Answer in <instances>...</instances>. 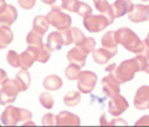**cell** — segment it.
Segmentation results:
<instances>
[{"label":"cell","mask_w":149,"mask_h":127,"mask_svg":"<svg viewBox=\"0 0 149 127\" xmlns=\"http://www.w3.org/2000/svg\"><path fill=\"white\" fill-rule=\"evenodd\" d=\"M118 45H122L129 53L141 54L142 51H148V37L142 41L138 35L129 27H119L114 31Z\"/></svg>","instance_id":"1"},{"label":"cell","mask_w":149,"mask_h":127,"mask_svg":"<svg viewBox=\"0 0 149 127\" xmlns=\"http://www.w3.org/2000/svg\"><path fill=\"white\" fill-rule=\"evenodd\" d=\"M32 119L31 111L26 109H21V107H15V106H6V109L0 116L1 123L5 126H16L20 122H25L27 120Z\"/></svg>","instance_id":"2"},{"label":"cell","mask_w":149,"mask_h":127,"mask_svg":"<svg viewBox=\"0 0 149 127\" xmlns=\"http://www.w3.org/2000/svg\"><path fill=\"white\" fill-rule=\"evenodd\" d=\"M138 71H139V67L136 59H128L122 61L119 65H116V69L109 74L113 75V77L119 83H124L133 80Z\"/></svg>","instance_id":"3"},{"label":"cell","mask_w":149,"mask_h":127,"mask_svg":"<svg viewBox=\"0 0 149 127\" xmlns=\"http://www.w3.org/2000/svg\"><path fill=\"white\" fill-rule=\"evenodd\" d=\"M19 92L21 91L17 86L15 79H6L1 83V88H0V105L5 106L13 103L16 100Z\"/></svg>","instance_id":"4"},{"label":"cell","mask_w":149,"mask_h":127,"mask_svg":"<svg viewBox=\"0 0 149 127\" xmlns=\"http://www.w3.org/2000/svg\"><path fill=\"white\" fill-rule=\"evenodd\" d=\"M97 75L93 71H81L77 77V88L81 93H91L96 87Z\"/></svg>","instance_id":"5"},{"label":"cell","mask_w":149,"mask_h":127,"mask_svg":"<svg viewBox=\"0 0 149 127\" xmlns=\"http://www.w3.org/2000/svg\"><path fill=\"white\" fill-rule=\"evenodd\" d=\"M112 22L104 15H91L87 18H83V26L90 32H100L104 30L107 26H109Z\"/></svg>","instance_id":"6"},{"label":"cell","mask_w":149,"mask_h":127,"mask_svg":"<svg viewBox=\"0 0 149 127\" xmlns=\"http://www.w3.org/2000/svg\"><path fill=\"white\" fill-rule=\"evenodd\" d=\"M47 21L50 25H52L55 29L61 30V29H67V27L71 26L72 19L71 16L66 13L62 11H56V10H51L47 13Z\"/></svg>","instance_id":"7"},{"label":"cell","mask_w":149,"mask_h":127,"mask_svg":"<svg viewBox=\"0 0 149 127\" xmlns=\"http://www.w3.org/2000/svg\"><path fill=\"white\" fill-rule=\"evenodd\" d=\"M109 98L111 100L108 101V114L113 117H118L128 110V106H129L128 101L120 93L114 95L113 97H109Z\"/></svg>","instance_id":"8"},{"label":"cell","mask_w":149,"mask_h":127,"mask_svg":"<svg viewBox=\"0 0 149 127\" xmlns=\"http://www.w3.org/2000/svg\"><path fill=\"white\" fill-rule=\"evenodd\" d=\"M128 19L134 24H139V22H146L148 21L149 18V6L147 4H136L127 14Z\"/></svg>","instance_id":"9"},{"label":"cell","mask_w":149,"mask_h":127,"mask_svg":"<svg viewBox=\"0 0 149 127\" xmlns=\"http://www.w3.org/2000/svg\"><path fill=\"white\" fill-rule=\"evenodd\" d=\"M102 92L107 97H113L114 95H118L120 92V83L113 77L112 74H108L107 76L102 79Z\"/></svg>","instance_id":"10"},{"label":"cell","mask_w":149,"mask_h":127,"mask_svg":"<svg viewBox=\"0 0 149 127\" xmlns=\"http://www.w3.org/2000/svg\"><path fill=\"white\" fill-rule=\"evenodd\" d=\"M133 105L137 110H148L149 107V87L148 85H143L134 93Z\"/></svg>","instance_id":"11"},{"label":"cell","mask_w":149,"mask_h":127,"mask_svg":"<svg viewBox=\"0 0 149 127\" xmlns=\"http://www.w3.org/2000/svg\"><path fill=\"white\" fill-rule=\"evenodd\" d=\"M27 50L31 53L32 58H34L35 61L37 62H41V64H46L51 58V51L46 44H42L40 46H27Z\"/></svg>","instance_id":"12"},{"label":"cell","mask_w":149,"mask_h":127,"mask_svg":"<svg viewBox=\"0 0 149 127\" xmlns=\"http://www.w3.org/2000/svg\"><path fill=\"white\" fill-rule=\"evenodd\" d=\"M81 120L70 111H61L56 116V126H80Z\"/></svg>","instance_id":"13"},{"label":"cell","mask_w":149,"mask_h":127,"mask_svg":"<svg viewBox=\"0 0 149 127\" xmlns=\"http://www.w3.org/2000/svg\"><path fill=\"white\" fill-rule=\"evenodd\" d=\"M17 19V10L14 5L8 4L5 9L0 13V26H8L10 27Z\"/></svg>","instance_id":"14"},{"label":"cell","mask_w":149,"mask_h":127,"mask_svg":"<svg viewBox=\"0 0 149 127\" xmlns=\"http://www.w3.org/2000/svg\"><path fill=\"white\" fill-rule=\"evenodd\" d=\"M132 6H133V3L130 0H116L113 4H111L113 18L118 19V18L127 15L129 10L132 9Z\"/></svg>","instance_id":"15"},{"label":"cell","mask_w":149,"mask_h":127,"mask_svg":"<svg viewBox=\"0 0 149 127\" xmlns=\"http://www.w3.org/2000/svg\"><path fill=\"white\" fill-rule=\"evenodd\" d=\"M67 60L70 61V64L77 65L80 67H83L86 65L87 61V54L83 53L80 46H74L67 53Z\"/></svg>","instance_id":"16"},{"label":"cell","mask_w":149,"mask_h":127,"mask_svg":"<svg viewBox=\"0 0 149 127\" xmlns=\"http://www.w3.org/2000/svg\"><path fill=\"white\" fill-rule=\"evenodd\" d=\"M101 44H102V48L103 49L111 51L112 54L117 55V53H118V42H117V39H116L114 31L104 32V35L102 36V39H101Z\"/></svg>","instance_id":"17"},{"label":"cell","mask_w":149,"mask_h":127,"mask_svg":"<svg viewBox=\"0 0 149 127\" xmlns=\"http://www.w3.org/2000/svg\"><path fill=\"white\" fill-rule=\"evenodd\" d=\"M78 3H80V0H55L50 6H51V10H56V11L67 10V11L76 13Z\"/></svg>","instance_id":"18"},{"label":"cell","mask_w":149,"mask_h":127,"mask_svg":"<svg viewBox=\"0 0 149 127\" xmlns=\"http://www.w3.org/2000/svg\"><path fill=\"white\" fill-rule=\"evenodd\" d=\"M62 85H63L62 80L57 75H49L42 81V86L47 91H57L62 87Z\"/></svg>","instance_id":"19"},{"label":"cell","mask_w":149,"mask_h":127,"mask_svg":"<svg viewBox=\"0 0 149 127\" xmlns=\"http://www.w3.org/2000/svg\"><path fill=\"white\" fill-rule=\"evenodd\" d=\"M91 54H92L93 61H95L96 64H98V65H104V64L108 62V61H109L112 58H114V54H112L111 51L106 50V49H103V48H101V49H95Z\"/></svg>","instance_id":"20"},{"label":"cell","mask_w":149,"mask_h":127,"mask_svg":"<svg viewBox=\"0 0 149 127\" xmlns=\"http://www.w3.org/2000/svg\"><path fill=\"white\" fill-rule=\"evenodd\" d=\"M15 81L17 83L20 91H26L29 90L30 85H31V76H30V72L27 70L21 69V71H19L15 76Z\"/></svg>","instance_id":"21"},{"label":"cell","mask_w":149,"mask_h":127,"mask_svg":"<svg viewBox=\"0 0 149 127\" xmlns=\"http://www.w3.org/2000/svg\"><path fill=\"white\" fill-rule=\"evenodd\" d=\"M49 26L50 24L47 21V18L45 15H37L32 20V30L40 35H44L49 30Z\"/></svg>","instance_id":"22"},{"label":"cell","mask_w":149,"mask_h":127,"mask_svg":"<svg viewBox=\"0 0 149 127\" xmlns=\"http://www.w3.org/2000/svg\"><path fill=\"white\" fill-rule=\"evenodd\" d=\"M93 3H95V8L100 11L101 15H104L111 22H113L114 18L112 14V8L108 0H93Z\"/></svg>","instance_id":"23"},{"label":"cell","mask_w":149,"mask_h":127,"mask_svg":"<svg viewBox=\"0 0 149 127\" xmlns=\"http://www.w3.org/2000/svg\"><path fill=\"white\" fill-rule=\"evenodd\" d=\"M46 46L51 50V51H57L62 48V39H61V35H60L58 30L57 31H54L49 34L47 36V41H46Z\"/></svg>","instance_id":"24"},{"label":"cell","mask_w":149,"mask_h":127,"mask_svg":"<svg viewBox=\"0 0 149 127\" xmlns=\"http://www.w3.org/2000/svg\"><path fill=\"white\" fill-rule=\"evenodd\" d=\"M14 39V34L8 26H0V50L8 48Z\"/></svg>","instance_id":"25"},{"label":"cell","mask_w":149,"mask_h":127,"mask_svg":"<svg viewBox=\"0 0 149 127\" xmlns=\"http://www.w3.org/2000/svg\"><path fill=\"white\" fill-rule=\"evenodd\" d=\"M34 62H35V60L27 49L25 51H22L21 54H19V67H21L24 70H29Z\"/></svg>","instance_id":"26"},{"label":"cell","mask_w":149,"mask_h":127,"mask_svg":"<svg viewBox=\"0 0 149 127\" xmlns=\"http://www.w3.org/2000/svg\"><path fill=\"white\" fill-rule=\"evenodd\" d=\"M81 101V92L80 91H70L63 96V103L68 107L77 106Z\"/></svg>","instance_id":"27"},{"label":"cell","mask_w":149,"mask_h":127,"mask_svg":"<svg viewBox=\"0 0 149 127\" xmlns=\"http://www.w3.org/2000/svg\"><path fill=\"white\" fill-rule=\"evenodd\" d=\"M39 102H40V105L42 106L44 109L51 110V109L54 107L55 100H54L52 95H51L49 91H44V92L40 93V96H39Z\"/></svg>","instance_id":"28"},{"label":"cell","mask_w":149,"mask_h":127,"mask_svg":"<svg viewBox=\"0 0 149 127\" xmlns=\"http://www.w3.org/2000/svg\"><path fill=\"white\" fill-rule=\"evenodd\" d=\"M136 61L138 64V67H139V71H144L146 74L149 72V66H148V51H142L141 54H137Z\"/></svg>","instance_id":"29"},{"label":"cell","mask_w":149,"mask_h":127,"mask_svg":"<svg viewBox=\"0 0 149 127\" xmlns=\"http://www.w3.org/2000/svg\"><path fill=\"white\" fill-rule=\"evenodd\" d=\"M26 42H27V46H40V45H42L44 44L42 35L37 34V32H35L34 30H32L26 35Z\"/></svg>","instance_id":"30"},{"label":"cell","mask_w":149,"mask_h":127,"mask_svg":"<svg viewBox=\"0 0 149 127\" xmlns=\"http://www.w3.org/2000/svg\"><path fill=\"white\" fill-rule=\"evenodd\" d=\"M80 48H81V50L83 51V53H86L87 55L91 54L96 48V40L93 39V37H86L85 36L83 41L80 44Z\"/></svg>","instance_id":"31"},{"label":"cell","mask_w":149,"mask_h":127,"mask_svg":"<svg viewBox=\"0 0 149 127\" xmlns=\"http://www.w3.org/2000/svg\"><path fill=\"white\" fill-rule=\"evenodd\" d=\"M80 72H81V67L77 66V65H73V64H70L68 66L66 67V70H65V75H66V77L68 80H71V81L77 80Z\"/></svg>","instance_id":"32"},{"label":"cell","mask_w":149,"mask_h":127,"mask_svg":"<svg viewBox=\"0 0 149 127\" xmlns=\"http://www.w3.org/2000/svg\"><path fill=\"white\" fill-rule=\"evenodd\" d=\"M70 31H71L72 42L76 46H80V44L83 41V39H85V34H83L82 30H80L78 27H72V26H70Z\"/></svg>","instance_id":"33"},{"label":"cell","mask_w":149,"mask_h":127,"mask_svg":"<svg viewBox=\"0 0 149 127\" xmlns=\"http://www.w3.org/2000/svg\"><path fill=\"white\" fill-rule=\"evenodd\" d=\"M76 13L80 16H82V18H87V16H90L91 14H92V8L88 5L87 3L80 1V3H78V6H77Z\"/></svg>","instance_id":"34"},{"label":"cell","mask_w":149,"mask_h":127,"mask_svg":"<svg viewBox=\"0 0 149 127\" xmlns=\"http://www.w3.org/2000/svg\"><path fill=\"white\" fill-rule=\"evenodd\" d=\"M6 61L11 67H19V54L15 50H10L6 54Z\"/></svg>","instance_id":"35"},{"label":"cell","mask_w":149,"mask_h":127,"mask_svg":"<svg viewBox=\"0 0 149 127\" xmlns=\"http://www.w3.org/2000/svg\"><path fill=\"white\" fill-rule=\"evenodd\" d=\"M60 35H61V39H62V45L63 46H68L72 44V39H71V31H70V27L67 29H61L58 30Z\"/></svg>","instance_id":"36"},{"label":"cell","mask_w":149,"mask_h":127,"mask_svg":"<svg viewBox=\"0 0 149 127\" xmlns=\"http://www.w3.org/2000/svg\"><path fill=\"white\" fill-rule=\"evenodd\" d=\"M41 123L44 126H55L56 125V116L54 114H45L41 119Z\"/></svg>","instance_id":"37"},{"label":"cell","mask_w":149,"mask_h":127,"mask_svg":"<svg viewBox=\"0 0 149 127\" xmlns=\"http://www.w3.org/2000/svg\"><path fill=\"white\" fill-rule=\"evenodd\" d=\"M17 4L20 5V8L25 9V10H31L35 8L36 0H17Z\"/></svg>","instance_id":"38"},{"label":"cell","mask_w":149,"mask_h":127,"mask_svg":"<svg viewBox=\"0 0 149 127\" xmlns=\"http://www.w3.org/2000/svg\"><path fill=\"white\" fill-rule=\"evenodd\" d=\"M107 125H127V121L123 119H113V121L107 122Z\"/></svg>","instance_id":"39"},{"label":"cell","mask_w":149,"mask_h":127,"mask_svg":"<svg viewBox=\"0 0 149 127\" xmlns=\"http://www.w3.org/2000/svg\"><path fill=\"white\" fill-rule=\"evenodd\" d=\"M8 79V75L5 72V70H3V69H0V85H1L5 80Z\"/></svg>","instance_id":"40"},{"label":"cell","mask_w":149,"mask_h":127,"mask_svg":"<svg viewBox=\"0 0 149 127\" xmlns=\"http://www.w3.org/2000/svg\"><path fill=\"white\" fill-rule=\"evenodd\" d=\"M114 69H116V64H109V65H107V66H106V71L109 74V72L113 71Z\"/></svg>","instance_id":"41"},{"label":"cell","mask_w":149,"mask_h":127,"mask_svg":"<svg viewBox=\"0 0 149 127\" xmlns=\"http://www.w3.org/2000/svg\"><path fill=\"white\" fill-rule=\"evenodd\" d=\"M142 123L148 125V116H144V117H142V119H141V121L136 122V125H142Z\"/></svg>","instance_id":"42"},{"label":"cell","mask_w":149,"mask_h":127,"mask_svg":"<svg viewBox=\"0 0 149 127\" xmlns=\"http://www.w3.org/2000/svg\"><path fill=\"white\" fill-rule=\"evenodd\" d=\"M8 5V4H6V1H5V0H0V13H1L3 10H4V9H5V6Z\"/></svg>","instance_id":"43"},{"label":"cell","mask_w":149,"mask_h":127,"mask_svg":"<svg viewBox=\"0 0 149 127\" xmlns=\"http://www.w3.org/2000/svg\"><path fill=\"white\" fill-rule=\"evenodd\" d=\"M100 125H107V121H106V115H102L101 116V121H100Z\"/></svg>","instance_id":"44"},{"label":"cell","mask_w":149,"mask_h":127,"mask_svg":"<svg viewBox=\"0 0 149 127\" xmlns=\"http://www.w3.org/2000/svg\"><path fill=\"white\" fill-rule=\"evenodd\" d=\"M41 1H42L44 4H47V5H51V4H52L55 0H41Z\"/></svg>","instance_id":"45"},{"label":"cell","mask_w":149,"mask_h":127,"mask_svg":"<svg viewBox=\"0 0 149 127\" xmlns=\"http://www.w3.org/2000/svg\"><path fill=\"white\" fill-rule=\"evenodd\" d=\"M143 1H148V0H143Z\"/></svg>","instance_id":"46"}]
</instances>
